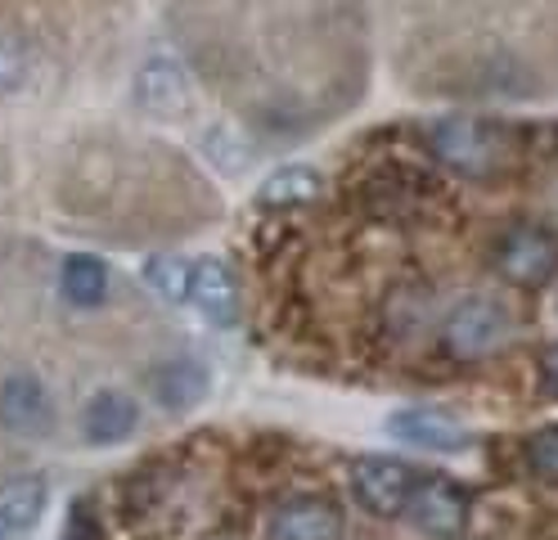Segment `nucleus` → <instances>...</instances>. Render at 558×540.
<instances>
[{"instance_id": "f3484780", "label": "nucleus", "mask_w": 558, "mask_h": 540, "mask_svg": "<svg viewBox=\"0 0 558 540\" xmlns=\"http://www.w3.org/2000/svg\"><path fill=\"white\" fill-rule=\"evenodd\" d=\"M203 154L213 158L221 171H243L248 167V149H243V140L230 127H207L203 131Z\"/></svg>"}, {"instance_id": "9d476101", "label": "nucleus", "mask_w": 558, "mask_h": 540, "mask_svg": "<svg viewBox=\"0 0 558 540\" xmlns=\"http://www.w3.org/2000/svg\"><path fill=\"white\" fill-rule=\"evenodd\" d=\"M266 536L270 540H342V514L338 504L320 495H298L270 514Z\"/></svg>"}, {"instance_id": "6ab92c4d", "label": "nucleus", "mask_w": 558, "mask_h": 540, "mask_svg": "<svg viewBox=\"0 0 558 540\" xmlns=\"http://www.w3.org/2000/svg\"><path fill=\"white\" fill-rule=\"evenodd\" d=\"M32 72V55L23 41H14V36H0V95H10L27 82Z\"/></svg>"}, {"instance_id": "aec40b11", "label": "nucleus", "mask_w": 558, "mask_h": 540, "mask_svg": "<svg viewBox=\"0 0 558 540\" xmlns=\"http://www.w3.org/2000/svg\"><path fill=\"white\" fill-rule=\"evenodd\" d=\"M63 540H99V518H95V509H90V500H77V504H73Z\"/></svg>"}, {"instance_id": "39448f33", "label": "nucleus", "mask_w": 558, "mask_h": 540, "mask_svg": "<svg viewBox=\"0 0 558 540\" xmlns=\"http://www.w3.org/2000/svg\"><path fill=\"white\" fill-rule=\"evenodd\" d=\"M410 487H414L410 464H401L392 455H361L352 464V491L378 518H397L410 500Z\"/></svg>"}, {"instance_id": "6e6552de", "label": "nucleus", "mask_w": 558, "mask_h": 540, "mask_svg": "<svg viewBox=\"0 0 558 540\" xmlns=\"http://www.w3.org/2000/svg\"><path fill=\"white\" fill-rule=\"evenodd\" d=\"M185 302L198 315H207L213 324H221V329H230V324L239 320V279H234V271L221 257L190 262V293H185Z\"/></svg>"}, {"instance_id": "423d86ee", "label": "nucleus", "mask_w": 558, "mask_h": 540, "mask_svg": "<svg viewBox=\"0 0 558 540\" xmlns=\"http://www.w3.org/2000/svg\"><path fill=\"white\" fill-rule=\"evenodd\" d=\"M496 266L513 284H545L558 266V239L541 226H513L496 248Z\"/></svg>"}, {"instance_id": "ddd939ff", "label": "nucleus", "mask_w": 558, "mask_h": 540, "mask_svg": "<svg viewBox=\"0 0 558 540\" xmlns=\"http://www.w3.org/2000/svg\"><path fill=\"white\" fill-rule=\"evenodd\" d=\"M320 190H325V176L311 163H284V167H275L257 185V207H266V212L306 207Z\"/></svg>"}, {"instance_id": "4be33fe9", "label": "nucleus", "mask_w": 558, "mask_h": 540, "mask_svg": "<svg viewBox=\"0 0 558 540\" xmlns=\"http://www.w3.org/2000/svg\"><path fill=\"white\" fill-rule=\"evenodd\" d=\"M0 540H10V531H5V527H0Z\"/></svg>"}, {"instance_id": "a211bd4d", "label": "nucleus", "mask_w": 558, "mask_h": 540, "mask_svg": "<svg viewBox=\"0 0 558 540\" xmlns=\"http://www.w3.org/2000/svg\"><path fill=\"white\" fill-rule=\"evenodd\" d=\"M527 464H532L536 478L558 482V423H549V428H541L527 437Z\"/></svg>"}, {"instance_id": "f03ea898", "label": "nucleus", "mask_w": 558, "mask_h": 540, "mask_svg": "<svg viewBox=\"0 0 558 540\" xmlns=\"http://www.w3.org/2000/svg\"><path fill=\"white\" fill-rule=\"evenodd\" d=\"M513 315L496 298H464L446 320V347L460 360H482L509 343Z\"/></svg>"}, {"instance_id": "dca6fc26", "label": "nucleus", "mask_w": 558, "mask_h": 540, "mask_svg": "<svg viewBox=\"0 0 558 540\" xmlns=\"http://www.w3.org/2000/svg\"><path fill=\"white\" fill-rule=\"evenodd\" d=\"M145 284L154 288L162 302L181 307L185 293H190V262H181V257H149L145 262Z\"/></svg>"}, {"instance_id": "4468645a", "label": "nucleus", "mask_w": 558, "mask_h": 540, "mask_svg": "<svg viewBox=\"0 0 558 540\" xmlns=\"http://www.w3.org/2000/svg\"><path fill=\"white\" fill-rule=\"evenodd\" d=\"M59 293L63 302H73L82 311L109 302V266H104L95 252H68L59 266Z\"/></svg>"}, {"instance_id": "f257e3e1", "label": "nucleus", "mask_w": 558, "mask_h": 540, "mask_svg": "<svg viewBox=\"0 0 558 540\" xmlns=\"http://www.w3.org/2000/svg\"><path fill=\"white\" fill-rule=\"evenodd\" d=\"M428 135V149L456 171V176H469V180H482L492 176L505 158V135L500 127L482 122V118H464V113H450V118H433L424 127Z\"/></svg>"}, {"instance_id": "20e7f679", "label": "nucleus", "mask_w": 558, "mask_h": 540, "mask_svg": "<svg viewBox=\"0 0 558 540\" xmlns=\"http://www.w3.org/2000/svg\"><path fill=\"white\" fill-rule=\"evenodd\" d=\"M388 432L397 442L414 446V451H433V455H460L473 446V432L446 410L433 406H405L388 415Z\"/></svg>"}, {"instance_id": "9b49d317", "label": "nucleus", "mask_w": 558, "mask_h": 540, "mask_svg": "<svg viewBox=\"0 0 558 540\" xmlns=\"http://www.w3.org/2000/svg\"><path fill=\"white\" fill-rule=\"evenodd\" d=\"M135 428H140V406H135V396L118 387H99L82 410V432L90 446H118Z\"/></svg>"}, {"instance_id": "7ed1b4c3", "label": "nucleus", "mask_w": 558, "mask_h": 540, "mask_svg": "<svg viewBox=\"0 0 558 540\" xmlns=\"http://www.w3.org/2000/svg\"><path fill=\"white\" fill-rule=\"evenodd\" d=\"M401 514L428 540H456L469 527V491L446 478H414Z\"/></svg>"}, {"instance_id": "2eb2a0df", "label": "nucleus", "mask_w": 558, "mask_h": 540, "mask_svg": "<svg viewBox=\"0 0 558 540\" xmlns=\"http://www.w3.org/2000/svg\"><path fill=\"white\" fill-rule=\"evenodd\" d=\"M46 504H50V487L46 478H10L0 487V527L5 531H32L46 518Z\"/></svg>"}, {"instance_id": "1a4fd4ad", "label": "nucleus", "mask_w": 558, "mask_h": 540, "mask_svg": "<svg viewBox=\"0 0 558 540\" xmlns=\"http://www.w3.org/2000/svg\"><path fill=\"white\" fill-rule=\"evenodd\" d=\"M0 423L23 432V437H46L54 428L50 392L37 374H10L0 383Z\"/></svg>"}, {"instance_id": "0eeeda50", "label": "nucleus", "mask_w": 558, "mask_h": 540, "mask_svg": "<svg viewBox=\"0 0 558 540\" xmlns=\"http://www.w3.org/2000/svg\"><path fill=\"white\" fill-rule=\"evenodd\" d=\"M190 72L177 55H154L135 72V104L154 118H177L190 104Z\"/></svg>"}, {"instance_id": "f8f14e48", "label": "nucleus", "mask_w": 558, "mask_h": 540, "mask_svg": "<svg viewBox=\"0 0 558 540\" xmlns=\"http://www.w3.org/2000/svg\"><path fill=\"white\" fill-rule=\"evenodd\" d=\"M149 387L158 396V406L190 410V406H198L207 396L213 374H207V365H203V360H194V356H171V360H162V365L149 374Z\"/></svg>"}, {"instance_id": "412c9836", "label": "nucleus", "mask_w": 558, "mask_h": 540, "mask_svg": "<svg viewBox=\"0 0 558 540\" xmlns=\"http://www.w3.org/2000/svg\"><path fill=\"white\" fill-rule=\"evenodd\" d=\"M541 387L558 401V343L545 347V356H541Z\"/></svg>"}]
</instances>
